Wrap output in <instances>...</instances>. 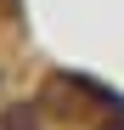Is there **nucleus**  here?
<instances>
[{
	"instance_id": "1",
	"label": "nucleus",
	"mask_w": 124,
	"mask_h": 130,
	"mask_svg": "<svg viewBox=\"0 0 124 130\" xmlns=\"http://www.w3.org/2000/svg\"><path fill=\"white\" fill-rule=\"evenodd\" d=\"M0 130H39L34 124V107L23 102V107H6V113H0Z\"/></svg>"
}]
</instances>
